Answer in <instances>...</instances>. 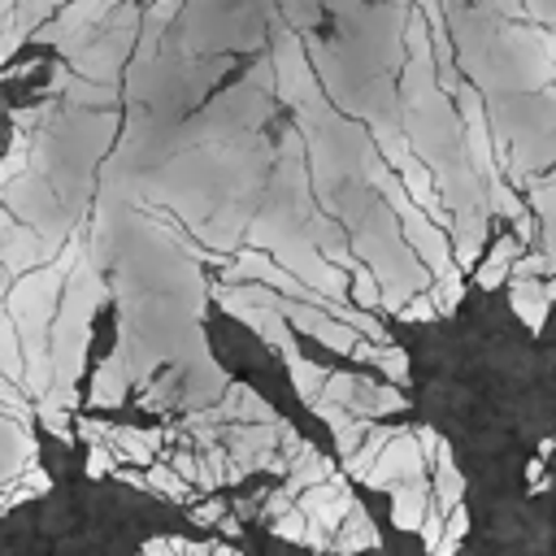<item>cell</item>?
<instances>
[{"instance_id": "cell-1", "label": "cell", "mask_w": 556, "mask_h": 556, "mask_svg": "<svg viewBox=\"0 0 556 556\" xmlns=\"http://www.w3.org/2000/svg\"><path fill=\"white\" fill-rule=\"evenodd\" d=\"M104 278H100V265L78 256L74 269L65 274V295H61V308L52 313V330H48V356H52V391L35 404L43 408H74L78 404V374H83V356H87V343H91V317L96 308L104 304Z\"/></svg>"}, {"instance_id": "cell-2", "label": "cell", "mask_w": 556, "mask_h": 556, "mask_svg": "<svg viewBox=\"0 0 556 556\" xmlns=\"http://www.w3.org/2000/svg\"><path fill=\"white\" fill-rule=\"evenodd\" d=\"M430 465H426V452H421V443H417V430H404V426H395V434L382 443V452H378V460L365 469V486H374V491H391L395 482H404V478H417V473H426Z\"/></svg>"}, {"instance_id": "cell-3", "label": "cell", "mask_w": 556, "mask_h": 556, "mask_svg": "<svg viewBox=\"0 0 556 556\" xmlns=\"http://www.w3.org/2000/svg\"><path fill=\"white\" fill-rule=\"evenodd\" d=\"M508 300H513V313L539 330L547 321V308L556 304V291H552V278H508Z\"/></svg>"}, {"instance_id": "cell-4", "label": "cell", "mask_w": 556, "mask_h": 556, "mask_svg": "<svg viewBox=\"0 0 556 556\" xmlns=\"http://www.w3.org/2000/svg\"><path fill=\"white\" fill-rule=\"evenodd\" d=\"M426 508H430V478L426 473L404 478V482L391 486V521L400 530H417L421 517H426Z\"/></svg>"}, {"instance_id": "cell-5", "label": "cell", "mask_w": 556, "mask_h": 556, "mask_svg": "<svg viewBox=\"0 0 556 556\" xmlns=\"http://www.w3.org/2000/svg\"><path fill=\"white\" fill-rule=\"evenodd\" d=\"M408 408V400H404V391L395 387V382H369V378H361L356 382V395L348 400V413H356V417H387V413H404Z\"/></svg>"}, {"instance_id": "cell-6", "label": "cell", "mask_w": 556, "mask_h": 556, "mask_svg": "<svg viewBox=\"0 0 556 556\" xmlns=\"http://www.w3.org/2000/svg\"><path fill=\"white\" fill-rule=\"evenodd\" d=\"M161 439H165V430H135V426H113V430H109L113 460H130V465H139V469L152 465Z\"/></svg>"}, {"instance_id": "cell-7", "label": "cell", "mask_w": 556, "mask_h": 556, "mask_svg": "<svg viewBox=\"0 0 556 556\" xmlns=\"http://www.w3.org/2000/svg\"><path fill=\"white\" fill-rule=\"evenodd\" d=\"M126 387H130V369H126V356L122 352H109L91 378V404L96 408H117L126 400Z\"/></svg>"}, {"instance_id": "cell-8", "label": "cell", "mask_w": 556, "mask_h": 556, "mask_svg": "<svg viewBox=\"0 0 556 556\" xmlns=\"http://www.w3.org/2000/svg\"><path fill=\"white\" fill-rule=\"evenodd\" d=\"M521 248H526V243H521L517 235L495 239V243H491V252H486V261H478V265H473V282H478L482 291L504 287V282H508V269H513V256H517Z\"/></svg>"}, {"instance_id": "cell-9", "label": "cell", "mask_w": 556, "mask_h": 556, "mask_svg": "<svg viewBox=\"0 0 556 556\" xmlns=\"http://www.w3.org/2000/svg\"><path fill=\"white\" fill-rule=\"evenodd\" d=\"M382 539H378V530H374V521H369V513L352 500V508L343 513V521H339V534L330 539V547H339V552H356V547H378Z\"/></svg>"}, {"instance_id": "cell-10", "label": "cell", "mask_w": 556, "mask_h": 556, "mask_svg": "<svg viewBox=\"0 0 556 556\" xmlns=\"http://www.w3.org/2000/svg\"><path fill=\"white\" fill-rule=\"evenodd\" d=\"M287 374H291V382H295V395H300L304 404H313V400L321 395L330 369H321L317 361H308L304 352H295V356H287Z\"/></svg>"}, {"instance_id": "cell-11", "label": "cell", "mask_w": 556, "mask_h": 556, "mask_svg": "<svg viewBox=\"0 0 556 556\" xmlns=\"http://www.w3.org/2000/svg\"><path fill=\"white\" fill-rule=\"evenodd\" d=\"M426 291L434 295V304H439V317H443V313H452V308L460 304V295H465V269L452 261L447 269L430 274V287H426Z\"/></svg>"}, {"instance_id": "cell-12", "label": "cell", "mask_w": 556, "mask_h": 556, "mask_svg": "<svg viewBox=\"0 0 556 556\" xmlns=\"http://www.w3.org/2000/svg\"><path fill=\"white\" fill-rule=\"evenodd\" d=\"M0 369L22 387V369H26V356H22V334L9 317V308H0Z\"/></svg>"}, {"instance_id": "cell-13", "label": "cell", "mask_w": 556, "mask_h": 556, "mask_svg": "<svg viewBox=\"0 0 556 556\" xmlns=\"http://www.w3.org/2000/svg\"><path fill=\"white\" fill-rule=\"evenodd\" d=\"M330 430H334V452L339 456H352L356 447H361V439H365V430H369V417H356V413H339L334 421H326Z\"/></svg>"}, {"instance_id": "cell-14", "label": "cell", "mask_w": 556, "mask_h": 556, "mask_svg": "<svg viewBox=\"0 0 556 556\" xmlns=\"http://www.w3.org/2000/svg\"><path fill=\"white\" fill-rule=\"evenodd\" d=\"M348 291H352V304H361V308H378V304H382V282H378V274H374L365 261L352 265Z\"/></svg>"}, {"instance_id": "cell-15", "label": "cell", "mask_w": 556, "mask_h": 556, "mask_svg": "<svg viewBox=\"0 0 556 556\" xmlns=\"http://www.w3.org/2000/svg\"><path fill=\"white\" fill-rule=\"evenodd\" d=\"M143 482H148V491H156V495H165V500H187V486H191L174 465H148Z\"/></svg>"}, {"instance_id": "cell-16", "label": "cell", "mask_w": 556, "mask_h": 556, "mask_svg": "<svg viewBox=\"0 0 556 556\" xmlns=\"http://www.w3.org/2000/svg\"><path fill=\"white\" fill-rule=\"evenodd\" d=\"M465 534H469V508H465V504H452V508H447V517H443V539L434 543V552H439V556L456 552Z\"/></svg>"}, {"instance_id": "cell-17", "label": "cell", "mask_w": 556, "mask_h": 556, "mask_svg": "<svg viewBox=\"0 0 556 556\" xmlns=\"http://www.w3.org/2000/svg\"><path fill=\"white\" fill-rule=\"evenodd\" d=\"M369 365H378L382 374H387V382H395V387H404L408 382V356L395 348V343H378V352H374V361Z\"/></svg>"}, {"instance_id": "cell-18", "label": "cell", "mask_w": 556, "mask_h": 556, "mask_svg": "<svg viewBox=\"0 0 556 556\" xmlns=\"http://www.w3.org/2000/svg\"><path fill=\"white\" fill-rule=\"evenodd\" d=\"M269 530L282 534V539H291V543H304V539H308V513H304L300 504H291L287 513H278V517L269 521Z\"/></svg>"}, {"instance_id": "cell-19", "label": "cell", "mask_w": 556, "mask_h": 556, "mask_svg": "<svg viewBox=\"0 0 556 556\" xmlns=\"http://www.w3.org/2000/svg\"><path fill=\"white\" fill-rule=\"evenodd\" d=\"M395 317H400V321H434V317H439V304H434V295L421 287V291H413V295L400 304Z\"/></svg>"}, {"instance_id": "cell-20", "label": "cell", "mask_w": 556, "mask_h": 556, "mask_svg": "<svg viewBox=\"0 0 556 556\" xmlns=\"http://www.w3.org/2000/svg\"><path fill=\"white\" fill-rule=\"evenodd\" d=\"M0 408H4V413H13L17 421H26V417H30V395H26V391H22L4 369H0Z\"/></svg>"}, {"instance_id": "cell-21", "label": "cell", "mask_w": 556, "mask_h": 556, "mask_svg": "<svg viewBox=\"0 0 556 556\" xmlns=\"http://www.w3.org/2000/svg\"><path fill=\"white\" fill-rule=\"evenodd\" d=\"M143 552H235L230 543H191V539H148Z\"/></svg>"}, {"instance_id": "cell-22", "label": "cell", "mask_w": 556, "mask_h": 556, "mask_svg": "<svg viewBox=\"0 0 556 556\" xmlns=\"http://www.w3.org/2000/svg\"><path fill=\"white\" fill-rule=\"evenodd\" d=\"M356 382H361V374H348V369H343V374H326V387H321V395L348 408V400L356 395Z\"/></svg>"}, {"instance_id": "cell-23", "label": "cell", "mask_w": 556, "mask_h": 556, "mask_svg": "<svg viewBox=\"0 0 556 556\" xmlns=\"http://www.w3.org/2000/svg\"><path fill=\"white\" fill-rule=\"evenodd\" d=\"M22 491H26L30 500L48 495V491H52V478H48V469H39L35 460H26V465H22Z\"/></svg>"}, {"instance_id": "cell-24", "label": "cell", "mask_w": 556, "mask_h": 556, "mask_svg": "<svg viewBox=\"0 0 556 556\" xmlns=\"http://www.w3.org/2000/svg\"><path fill=\"white\" fill-rule=\"evenodd\" d=\"M443 517H447V513H443V508L434 504V495H430V508H426V517H421V526H417V530H421V543H426L430 552H434V543L443 539Z\"/></svg>"}, {"instance_id": "cell-25", "label": "cell", "mask_w": 556, "mask_h": 556, "mask_svg": "<svg viewBox=\"0 0 556 556\" xmlns=\"http://www.w3.org/2000/svg\"><path fill=\"white\" fill-rule=\"evenodd\" d=\"M87 473H91V478L113 473V447H109V439H100V443L87 447Z\"/></svg>"}, {"instance_id": "cell-26", "label": "cell", "mask_w": 556, "mask_h": 556, "mask_svg": "<svg viewBox=\"0 0 556 556\" xmlns=\"http://www.w3.org/2000/svg\"><path fill=\"white\" fill-rule=\"evenodd\" d=\"M222 517H226V504H222V500H208V504L191 508V521H195V526H204V530H213Z\"/></svg>"}, {"instance_id": "cell-27", "label": "cell", "mask_w": 556, "mask_h": 556, "mask_svg": "<svg viewBox=\"0 0 556 556\" xmlns=\"http://www.w3.org/2000/svg\"><path fill=\"white\" fill-rule=\"evenodd\" d=\"M169 465H174V469H178L187 482H195V473H200V460H195V452H174V456H169Z\"/></svg>"}, {"instance_id": "cell-28", "label": "cell", "mask_w": 556, "mask_h": 556, "mask_svg": "<svg viewBox=\"0 0 556 556\" xmlns=\"http://www.w3.org/2000/svg\"><path fill=\"white\" fill-rule=\"evenodd\" d=\"M109 430H113L109 421H91V417H87V421H78V434H83L87 443H100V439H109Z\"/></svg>"}]
</instances>
